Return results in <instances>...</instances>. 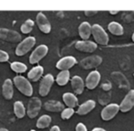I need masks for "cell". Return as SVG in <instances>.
<instances>
[{
    "instance_id": "1",
    "label": "cell",
    "mask_w": 134,
    "mask_h": 131,
    "mask_svg": "<svg viewBox=\"0 0 134 131\" xmlns=\"http://www.w3.org/2000/svg\"><path fill=\"white\" fill-rule=\"evenodd\" d=\"M14 84L18 88V90L22 94L26 96H31L33 94V88L29 80L23 76H16L14 77Z\"/></svg>"
},
{
    "instance_id": "2",
    "label": "cell",
    "mask_w": 134,
    "mask_h": 131,
    "mask_svg": "<svg viewBox=\"0 0 134 131\" xmlns=\"http://www.w3.org/2000/svg\"><path fill=\"white\" fill-rule=\"evenodd\" d=\"M92 35L97 43L100 45H107L108 43V36L105 30L98 24H94L92 26Z\"/></svg>"
},
{
    "instance_id": "3",
    "label": "cell",
    "mask_w": 134,
    "mask_h": 131,
    "mask_svg": "<svg viewBox=\"0 0 134 131\" xmlns=\"http://www.w3.org/2000/svg\"><path fill=\"white\" fill-rule=\"evenodd\" d=\"M35 43H36V39L34 37H28L26 39H24L17 46V49H16V54H17V56H24L25 54H27L33 48Z\"/></svg>"
},
{
    "instance_id": "4",
    "label": "cell",
    "mask_w": 134,
    "mask_h": 131,
    "mask_svg": "<svg viewBox=\"0 0 134 131\" xmlns=\"http://www.w3.org/2000/svg\"><path fill=\"white\" fill-rule=\"evenodd\" d=\"M0 39L8 42H21V35L17 31L0 28Z\"/></svg>"
},
{
    "instance_id": "5",
    "label": "cell",
    "mask_w": 134,
    "mask_h": 131,
    "mask_svg": "<svg viewBox=\"0 0 134 131\" xmlns=\"http://www.w3.org/2000/svg\"><path fill=\"white\" fill-rule=\"evenodd\" d=\"M54 83V78L52 74H46L44 77L41 79L40 83L39 93L41 96H46L50 93L52 84Z\"/></svg>"
},
{
    "instance_id": "6",
    "label": "cell",
    "mask_w": 134,
    "mask_h": 131,
    "mask_svg": "<svg viewBox=\"0 0 134 131\" xmlns=\"http://www.w3.org/2000/svg\"><path fill=\"white\" fill-rule=\"evenodd\" d=\"M48 50L49 49L46 45H40V46H38L33 50L31 55L30 56V64H36V63H38L41 60H42L47 55Z\"/></svg>"
},
{
    "instance_id": "7",
    "label": "cell",
    "mask_w": 134,
    "mask_h": 131,
    "mask_svg": "<svg viewBox=\"0 0 134 131\" xmlns=\"http://www.w3.org/2000/svg\"><path fill=\"white\" fill-rule=\"evenodd\" d=\"M119 105L117 104H109L106 107L103 108V110L101 111V118L105 121H109L112 118H114L117 114L119 113Z\"/></svg>"
},
{
    "instance_id": "8",
    "label": "cell",
    "mask_w": 134,
    "mask_h": 131,
    "mask_svg": "<svg viewBox=\"0 0 134 131\" xmlns=\"http://www.w3.org/2000/svg\"><path fill=\"white\" fill-rule=\"evenodd\" d=\"M102 63V58L98 55L95 56H89V57H86L85 59H83L80 61V66L84 69H93L96 67L99 66V65Z\"/></svg>"
},
{
    "instance_id": "9",
    "label": "cell",
    "mask_w": 134,
    "mask_h": 131,
    "mask_svg": "<svg viewBox=\"0 0 134 131\" xmlns=\"http://www.w3.org/2000/svg\"><path fill=\"white\" fill-rule=\"evenodd\" d=\"M41 108V101L38 97H33L30 100L28 105V114L30 118H35Z\"/></svg>"
},
{
    "instance_id": "10",
    "label": "cell",
    "mask_w": 134,
    "mask_h": 131,
    "mask_svg": "<svg viewBox=\"0 0 134 131\" xmlns=\"http://www.w3.org/2000/svg\"><path fill=\"white\" fill-rule=\"evenodd\" d=\"M133 106H134V89H132V90H130L126 94L124 99L122 100L120 105H119V109H120L121 112L127 113L131 110L133 108Z\"/></svg>"
},
{
    "instance_id": "11",
    "label": "cell",
    "mask_w": 134,
    "mask_h": 131,
    "mask_svg": "<svg viewBox=\"0 0 134 131\" xmlns=\"http://www.w3.org/2000/svg\"><path fill=\"white\" fill-rule=\"evenodd\" d=\"M76 59L73 56H66V57L62 58L61 60L56 63V68L61 71H68L70 68L74 67L76 64Z\"/></svg>"
},
{
    "instance_id": "12",
    "label": "cell",
    "mask_w": 134,
    "mask_h": 131,
    "mask_svg": "<svg viewBox=\"0 0 134 131\" xmlns=\"http://www.w3.org/2000/svg\"><path fill=\"white\" fill-rule=\"evenodd\" d=\"M75 49L79 52H88L91 53L94 52L97 49V44L94 41H81L75 43Z\"/></svg>"
},
{
    "instance_id": "13",
    "label": "cell",
    "mask_w": 134,
    "mask_h": 131,
    "mask_svg": "<svg viewBox=\"0 0 134 131\" xmlns=\"http://www.w3.org/2000/svg\"><path fill=\"white\" fill-rule=\"evenodd\" d=\"M36 22H37V25L39 27L40 30L41 32L45 34H48L51 32V30H52V26H51V23L49 22L48 19L46 18V16L43 13H39L37 15V18H36Z\"/></svg>"
},
{
    "instance_id": "14",
    "label": "cell",
    "mask_w": 134,
    "mask_h": 131,
    "mask_svg": "<svg viewBox=\"0 0 134 131\" xmlns=\"http://www.w3.org/2000/svg\"><path fill=\"white\" fill-rule=\"evenodd\" d=\"M101 79V75L99 73V72L97 71H93L87 75L86 79V86L87 87V89L89 90H93L98 85L99 82Z\"/></svg>"
},
{
    "instance_id": "15",
    "label": "cell",
    "mask_w": 134,
    "mask_h": 131,
    "mask_svg": "<svg viewBox=\"0 0 134 131\" xmlns=\"http://www.w3.org/2000/svg\"><path fill=\"white\" fill-rule=\"evenodd\" d=\"M43 108L48 112H63L64 109L63 105L59 101H54V100H50L44 103L43 105Z\"/></svg>"
},
{
    "instance_id": "16",
    "label": "cell",
    "mask_w": 134,
    "mask_h": 131,
    "mask_svg": "<svg viewBox=\"0 0 134 131\" xmlns=\"http://www.w3.org/2000/svg\"><path fill=\"white\" fill-rule=\"evenodd\" d=\"M71 85L73 91L75 92V94H81L84 92V88H85V83L83 79L80 76H74L71 79Z\"/></svg>"
},
{
    "instance_id": "17",
    "label": "cell",
    "mask_w": 134,
    "mask_h": 131,
    "mask_svg": "<svg viewBox=\"0 0 134 131\" xmlns=\"http://www.w3.org/2000/svg\"><path fill=\"white\" fill-rule=\"evenodd\" d=\"M78 32L83 41H87L92 34V26L86 21L82 22L79 25Z\"/></svg>"
},
{
    "instance_id": "18",
    "label": "cell",
    "mask_w": 134,
    "mask_h": 131,
    "mask_svg": "<svg viewBox=\"0 0 134 131\" xmlns=\"http://www.w3.org/2000/svg\"><path fill=\"white\" fill-rule=\"evenodd\" d=\"M96 107V102L94 100H87L84 104L80 105L77 109L76 113L79 116H85L90 113Z\"/></svg>"
},
{
    "instance_id": "19",
    "label": "cell",
    "mask_w": 134,
    "mask_h": 131,
    "mask_svg": "<svg viewBox=\"0 0 134 131\" xmlns=\"http://www.w3.org/2000/svg\"><path fill=\"white\" fill-rule=\"evenodd\" d=\"M2 94H3V96H4L7 100H10L13 97V94H14L13 82L10 79L5 80L4 83H3V86H2Z\"/></svg>"
},
{
    "instance_id": "20",
    "label": "cell",
    "mask_w": 134,
    "mask_h": 131,
    "mask_svg": "<svg viewBox=\"0 0 134 131\" xmlns=\"http://www.w3.org/2000/svg\"><path fill=\"white\" fill-rule=\"evenodd\" d=\"M43 72H44V69H43L42 66H35L28 72V78L30 81L31 82H37L40 80V78H41L43 74Z\"/></svg>"
},
{
    "instance_id": "21",
    "label": "cell",
    "mask_w": 134,
    "mask_h": 131,
    "mask_svg": "<svg viewBox=\"0 0 134 131\" xmlns=\"http://www.w3.org/2000/svg\"><path fill=\"white\" fill-rule=\"evenodd\" d=\"M63 100L64 104L69 107V108H75L78 105V99L77 97L72 93H65L63 95Z\"/></svg>"
},
{
    "instance_id": "22",
    "label": "cell",
    "mask_w": 134,
    "mask_h": 131,
    "mask_svg": "<svg viewBox=\"0 0 134 131\" xmlns=\"http://www.w3.org/2000/svg\"><path fill=\"white\" fill-rule=\"evenodd\" d=\"M108 29L110 33L115 36H121L124 33V29H123L122 25L118 22H115V21L110 22L108 26Z\"/></svg>"
},
{
    "instance_id": "23",
    "label": "cell",
    "mask_w": 134,
    "mask_h": 131,
    "mask_svg": "<svg viewBox=\"0 0 134 131\" xmlns=\"http://www.w3.org/2000/svg\"><path fill=\"white\" fill-rule=\"evenodd\" d=\"M70 79V72L69 71H62L59 72L56 77V83L60 86H64Z\"/></svg>"
},
{
    "instance_id": "24",
    "label": "cell",
    "mask_w": 134,
    "mask_h": 131,
    "mask_svg": "<svg viewBox=\"0 0 134 131\" xmlns=\"http://www.w3.org/2000/svg\"><path fill=\"white\" fill-rule=\"evenodd\" d=\"M14 113H15L16 116L18 118H23L26 115V109H25V106L23 105L22 102L20 101H17L14 103Z\"/></svg>"
},
{
    "instance_id": "25",
    "label": "cell",
    "mask_w": 134,
    "mask_h": 131,
    "mask_svg": "<svg viewBox=\"0 0 134 131\" xmlns=\"http://www.w3.org/2000/svg\"><path fill=\"white\" fill-rule=\"evenodd\" d=\"M52 123V117L48 115H44V116H41V117L38 119L37 121V127L38 128H46Z\"/></svg>"
},
{
    "instance_id": "26",
    "label": "cell",
    "mask_w": 134,
    "mask_h": 131,
    "mask_svg": "<svg viewBox=\"0 0 134 131\" xmlns=\"http://www.w3.org/2000/svg\"><path fill=\"white\" fill-rule=\"evenodd\" d=\"M10 68L13 72L17 73H23L27 71V65L20 61H13L10 64Z\"/></svg>"
},
{
    "instance_id": "27",
    "label": "cell",
    "mask_w": 134,
    "mask_h": 131,
    "mask_svg": "<svg viewBox=\"0 0 134 131\" xmlns=\"http://www.w3.org/2000/svg\"><path fill=\"white\" fill-rule=\"evenodd\" d=\"M34 27V21L32 19H27L20 27V30L23 34H28L33 30Z\"/></svg>"
},
{
    "instance_id": "28",
    "label": "cell",
    "mask_w": 134,
    "mask_h": 131,
    "mask_svg": "<svg viewBox=\"0 0 134 131\" xmlns=\"http://www.w3.org/2000/svg\"><path fill=\"white\" fill-rule=\"evenodd\" d=\"M74 114H75V110L73 108H69L68 107V108H64L63 110V112L61 114V117L63 120H67L69 119V118H71Z\"/></svg>"
},
{
    "instance_id": "29",
    "label": "cell",
    "mask_w": 134,
    "mask_h": 131,
    "mask_svg": "<svg viewBox=\"0 0 134 131\" xmlns=\"http://www.w3.org/2000/svg\"><path fill=\"white\" fill-rule=\"evenodd\" d=\"M9 60V55L4 50H0V62H6Z\"/></svg>"
},
{
    "instance_id": "30",
    "label": "cell",
    "mask_w": 134,
    "mask_h": 131,
    "mask_svg": "<svg viewBox=\"0 0 134 131\" xmlns=\"http://www.w3.org/2000/svg\"><path fill=\"white\" fill-rule=\"evenodd\" d=\"M75 131H87L86 126L82 123H79L76 125V127H75Z\"/></svg>"
},
{
    "instance_id": "31",
    "label": "cell",
    "mask_w": 134,
    "mask_h": 131,
    "mask_svg": "<svg viewBox=\"0 0 134 131\" xmlns=\"http://www.w3.org/2000/svg\"><path fill=\"white\" fill-rule=\"evenodd\" d=\"M97 13V11H85V15L89 17V16H93V15H96Z\"/></svg>"
},
{
    "instance_id": "32",
    "label": "cell",
    "mask_w": 134,
    "mask_h": 131,
    "mask_svg": "<svg viewBox=\"0 0 134 131\" xmlns=\"http://www.w3.org/2000/svg\"><path fill=\"white\" fill-rule=\"evenodd\" d=\"M50 131H61V130H60V127H58V126H53V127L50 129Z\"/></svg>"
},
{
    "instance_id": "33",
    "label": "cell",
    "mask_w": 134,
    "mask_h": 131,
    "mask_svg": "<svg viewBox=\"0 0 134 131\" xmlns=\"http://www.w3.org/2000/svg\"><path fill=\"white\" fill-rule=\"evenodd\" d=\"M92 131H106L104 128H101V127H95V128L92 129Z\"/></svg>"
},
{
    "instance_id": "34",
    "label": "cell",
    "mask_w": 134,
    "mask_h": 131,
    "mask_svg": "<svg viewBox=\"0 0 134 131\" xmlns=\"http://www.w3.org/2000/svg\"><path fill=\"white\" fill-rule=\"evenodd\" d=\"M119 11H118V10H111V11H109V13L111 14V15H116V14H118Z\"/></svg>"
},
{
    "instance_id": "35",
    "label": "cell",
    "mask_w": 134,
    "mask_h": 131,
    "mask_svg": "<svg viewBox=\"0 0 134 131\" xmlns=\"http://www.w3.org/2000/svg\"><path fill=\"white\" fill-rule=\"evenodd\" d=\"M0 131H8V130L6 128H4V127H0Z\"/></svg>"
},
{
    "instance_id": "36",
    "label": "cell",
    "mask_w": 134,
    "mask_h": 131,
    "mask_svg": "<svg viewBox=\"0 0 134 131\" xmlns=\"http://www.w3.org/2000/svg\"><path fill=\"white\" fill-rule=\"evenodd\" d=\"M132 41H134V32H133V34H132Z\"/></svg>"
},
{
    "instance_id": "37",
    "label": "cell",
    "mask_w": 134,
    "mask_h": 131,
    "mask_svg": "<svg viewBox=\"0 0 134 131\" xmlns=\"http://www.w3.org/2000/svg\"><path fill=\"white\" fill-rule=\"evenodd\" d=\"M30 131H36V130H34V129H32V130H30Z\"/></svg>"
},
{
    "instance_id": "38",
    "label": "cell",
    "mask_w": 134,
    "mask_h": 131,
    "mask_svg": "<svg viewBox=\"0 0 134 131\" xmlns=\"http://www.w3.org/2000/svg\"><path fill=\"white\" fill-rule=\"evenodd\" d=\"M133 76H134V74H133Z\"/></svg>"
}]
</instances>
